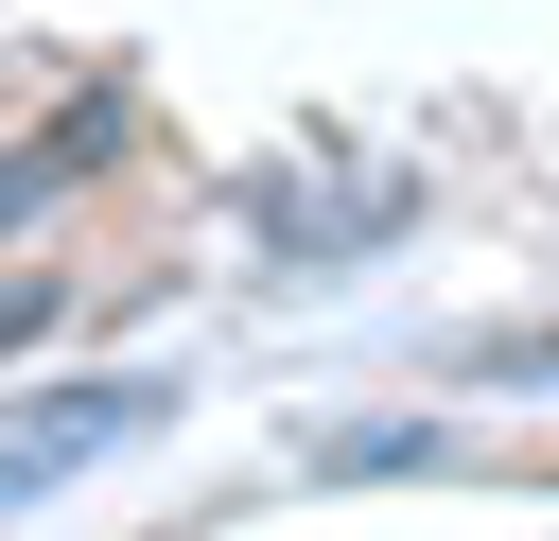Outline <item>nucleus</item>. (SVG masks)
I'll use <instances>...</instances> for the list:
<instances>
[{"label":"nucleus","instance_id":"nucleus-1","mask_svg":"<svg viewBox=\"0 0 559 541\" xmlns=\"http://www.w3.org/2000/svg\"><path fill=\"white\" fill-rule=\"evenodd\" d=\"M140 419H157V384H52V401H17V419H0V506H52V489L105 471Z\"/></svg>","mask_w":559,"mask_h":541}]
</instances>
